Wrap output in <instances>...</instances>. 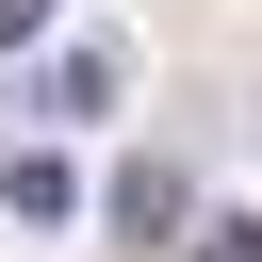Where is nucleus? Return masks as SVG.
<instances>
[{
	"label": "nucleus",
	"instance_id": "nucleus-1",
	"mask_svg": "<svg viewBox=\"0 0 262 262\" xmlns=\"http://www.w3.org/2000/svg\"><path fill=\"white\" fill-rule=\"evenodd\" d=\"M98 213H115V246H180V229H196V180L147 147V164H115V196H98Z\"/></svg>",
	"mask_w": 262,
	"mask_h": 262
},
{
	"label": "nucleus",
	"instance_id": "nucleus-2",
	"mask_svg": "<svg viewBox=\"0 0 262 262\" xmlns=\"http://www.w3.org/2000/svg\"><path fill=\"white\" fill-rule=\"evenodd\" d=\"M0 213H16V229H66V213H82V164H66V147H16V164H0Z\"/></svg>",
	"mask_w": 262,
	"mask_h": 262
},
{
	"label": "nucleus",
	"instance_id": "nucleus-3",
	"mask_svg": "<svg viewBox=\"0 0 262 262\" xmlns=\"http://www.w3.org/2000/svg\"><path fill=\"white\" fill-rule=\"evenodd\" d=\"M33 98H49V115H115V49H49Z\"/></svg>",
	"mask_w": 262,
	"mask_h": 262
},
{
	"label": "nucleus",
	"instance_id": "nucleus-4",
	"mask_svg": "<svg viewBox=\"0 0 262 262\" xmlns=\"http://www.w3.org/2000/svg\"><path fill=\"white\" fill-rule=\"evenodd\" d=\"M180 262H262V229H246V213H196V229H180Z\"/></svg>",
	"mask_w": 262,
	"mask_h": 262
},
{
	"label": "nucleus",
	"instance_id": "nucleus-5",
	"mask_svg": "<svg viewBox=\"0 0 262 262\" xmlns=\"http://www.w3.org/2000/svg\"><path fill=\"white\" fill-rule=\"evenodd\" d=\"M33 33H49V0H0V49H33Z\"/></svg>",
	"mask_w": 262,
	"mask_h": 262
}]
</instances>
